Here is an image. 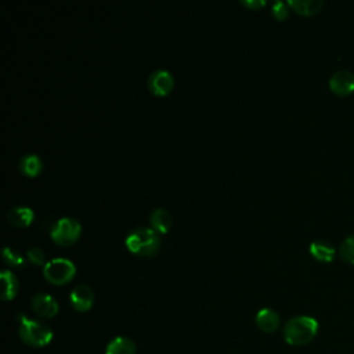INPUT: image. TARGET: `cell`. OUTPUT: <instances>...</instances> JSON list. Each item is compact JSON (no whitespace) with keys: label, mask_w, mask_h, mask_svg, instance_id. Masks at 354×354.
Instances as JSON below:
<instances>
[{"label":"cell","mask_w":354,"mask_h":354,"mask_svg":"<svg viewBox=\"0 0 354 354\" xmlns=\"http://www.w3.org/2000/svg\"><path fill=\"white\" fill-rule=\"evenodd\" d=\"M243 6H246V7H249V8H260V7H263L264 4H266V1L264 0H249V1H241Z\"/></svg>","instance_id":"obj_22"},{"label":"cell","mask_w":354,"mask_h":354,"mask_svg":"<svg viewBox=\"0 0 354 354\" xmlns=\"http://www.w3.org/2000/svg\"><path fill=\"white\" fill-rule=\"evenodd\" d=\"M256 325L263 332H267V333L275 332L279 326V315L272 308H261L256 314Z\"/></svg>","instance_id":"obj_10"},{"label":"cell","mask_w":354,"mask_h":354,"mask_svg":"<svg viewBox=\"0 0 354 354\" xmlns=\"http://www.w3.org/2000/svg\"><path fill=\"white\" fill-rule=\"evenodd\" d=\"M126 246L131 253L138 256H152L160 246V238L153 228L140 227L126 236Z\"/></svg>","instance_id":"obj_2"},{"label":"cell","mask_w":354,"mask_h":354,"mask_svg":"<svg viewBox=\"0 0 354 354\" xmlns=\"http://www.w3.org/2000/svg\"><path fill=\"white\" fill-rule=\"evenodd\" d=\"M339 254L343 260L354 264V234L342 241L339 246Z\"/></svg>","instance_id":"obj_18"},{"label":"cell","mask_w":354,"mask_h":354,"mask_svg":"<svg viewBox=\"0 0 354 354\" xmlns=\"http://www.w3.org/2000/svg\"><path fill=\"white\" fill-rule=\"evenodd\" d=\"M35 218V213L28 206H15L7 212V221L14 227H26Z\"/></svg>","instance_id":"obj_11"},{"label":"cell","mask_w":354,"mask_h":354,"mask_svg":"<svg viewBox=\"0 0 354 354\" xmlns=\"http://www.w3.org/2000/svg\"><path fill=\"white\" fill-rule=\"evenodd\" d=\"M318 333V322L308 315L290 318L283 326V337L292 346H304Z\"/></svg>","instance_id":"obj_1"},{"label":"cell","mask_w":354,"mask_h":354,"mask_svg":"<svg viewBox=\"0 0 354 354\" xmlns=\"http://www.w3.org/2000/svg\"><path fill=\"white\" fill-rule=\"evenodd\" d=\"M330 90L337 95H347L354 91V73L347 69L335 72L329 79Z\"/></svg>","instance_id":"obj_7"},{"label":"cell","mask_w":354,"mask_h":354,"mask_svg":"<svg viewBox=\"0 0 354 354\" xmlns=\"http://www.w3.org/2000/svg\"><path fill=\"white\" fill-rule=\"evenodd\" d=\"M1 279V299L11 300L18 292V281L10 270H3L0 274Z\"/></svg>","instance_id":"obj_15"},{"label":"cell","mask_w":354,"mask_h":354,"mask_svg":"<svg viewBox=\"0 0 354 354\" xmlns=\"http://www.w3.org/2000/svg\"><path fill=\"white\" fill-rule=\"evenodd\" d=\"M28 259L36 264V266H46L47 261H46V253L40 249V248H30L28 250Z\"/></svg>","instance_id":"obj_20"},{"label":"cell","mask_w":354,"mask_h":354,"mask_svg":"<svg viewBox=\"0 0 354 354\" xmlns=\"http://www.w3.org/2000/svg\"><path fill=\"white\" fill-rule=\"evenodd\" d=\"M310 253H311L313 257H315L317 260H319V261H326V263H328V261L333 260L336 250H335V248H333L332 243H329L328 241L319 239V241L311 242V245H310Z\"/></svg>","instance_id":"obj_12"},{"label":"cell","mask_w":354,"mask_h":354,"mask_svg":"<svg viewBox=\"0 0 354 354\" xmlns=\"http://www.w3.org/2000/svg\"><path fill=\"white\" fill-rule=\"evenodd\" d=\"M19 336L21 339L33 347H44L53 339V330L48 325L30 319L25 317V314H19Z\"/></svg>","instance_id":"obj_3"},{"label":"cell","mask_w":354,"mask_h":354,"mask_svg":"<svg viewBox=\"0 0 354 354\" xmlns=\"http://www.w3.org/2000/svg\"><path fill=\"white\" fill-rule=\"evenodd\" d=\"M80 234H82V225L73 217L59 218L51 230L53 241L61 246L72 245L79 239Z\"/></svg>","instance_id":"obj_5"},{"label":"cell","mask_w":354,"mask_h":354,"mask_svg":"<svg viewBox=\"0 0 354 354\" xmlns=\"http://www.w3.org/2000/svg\"><path fill=\"white\" fill-rule=\"evenodd\" d=\"M174 84L173 76L166 69H158L151 73L148 79V87L155 95H166L171 91Z\"/></svg>","instance_id":"obj_6"},{"label":"cell","mask_w":354,"mask_h":354,"mask_svg":"<svg viewBox=\"0 0 354 354\" xmlns=\"http://www.w3.org/2000/svg\"><path fill=\"white\" fill-rule=\"evenodd\" d=\"M3 259L7 264H10L12 267H24L25 266V260H24L22 254L8 246H6L3 249Z\"/></svg>","instance_id":"obj_19"},{"label":"cell","mask_w":354,"mask_h":354,"mask_svg":"<svg viewBox=\"0 0 354 354\" xmlns=\"http://www.w3.org/2000/svg\"><path fill=\"white\" fill-rule=\"evenodd\" d=\"M30 306L32 310L43 318H53L58 313V303L47 293H36L30 300Z\"/></svg>","instance_id":"obj_9"},{"label":"cell","mask_w":354,"mask_h":354,"mask_svg":"<svg viewBox=\"0 0 354 354\" xmlns=\"http://www.w3.org/2000/svg\"><path fill=\"white\" fill-rule=\"evenodd\" d=\"M75 272H76L75 264L71 260L64 257H55L48 260L43 268L44 278L54 285H64L72 281Z\"/></svg>","instance_id":"obj_4"},{"label":"cell","mask_w":354,"mask_h":354,"mask_svg":"<svg viewBox=\"0 0 354 354\" xmlns=\"http://www.w3.org/2000/svg\"><path fill=\"white\" fill-rule=\"evenodd\" d=\"M288 6H290L297 14L313 15L321 10V7L324 6V1L322 0H290L288 1Z\"/></svg>","instance_id":"obj_17"},{"label":"cell","mask_w":354,"mask_h":354,"mask_svg":"<svg viewBox=\"0 0 354 354\" xmlns=\"http://www.w3.org/2000/svg\"><path fill=\"white\" fill-rule=\"evenodd\" d=\"M288 6L282 1H275L272 6V15L277 19H285L288 17Z\"/></svg>","instance_id":"obj_21"},{"label":"cell","mask_w":354,"mask_h":354,"mask_svg":"<svg viewBox=\"0 0 354 354\" xmlns=\"http://www.w3.org/2000/svg\"><path fill=\"white\" fill-rule=\"evenodd\" d=\"M69 301L75 310L87 311L94 303V292L88 285H77L72 289L69 295Z\"/></svg>","instance_id":"obj_8"},{"label":"cell","mask_w":354,"mask_h":354,"mask_svg":"<svg viewBox=\"0 0 354 354\" xmlns=\"http://www.w3.org/2000/svg\"><path fill=\"white\" fill-rule=\"evenodd\" d=\"M152 228L159 234H166L171 225V214L162 207L155 209L149 217Z\"/></svg>","instance_id":"obj_13"},{"label":"cell","mask_w":354,"mask_h":354,"mask_svg":"<svg viewBox=\"0 0 354 354\" xmlns=\"http://www.w3.org/2000/svg\"><path fill=\"white\" fill-rule=\"evenodd\" d=\"M43 169V163H41V159L35 155V153H28V155H24L21 159H19V170L29 176V177H35L37 176Z\"/></svg>","instance_id":"obj_16"},{"label":"cell","mask_w":354,"mask_h":354,"mask_svg":"<svg viewBox=\"0 0 354 354\" xmlns=\"http://www.w3.org/2000/svg\"><path fill=\"white\" fill-rule=\"evenodd\" d=\"M105 354H136V344L129 337L118 336L108 343Z\"/></svg>","instance_id":"obj_14"}]
</instances>
